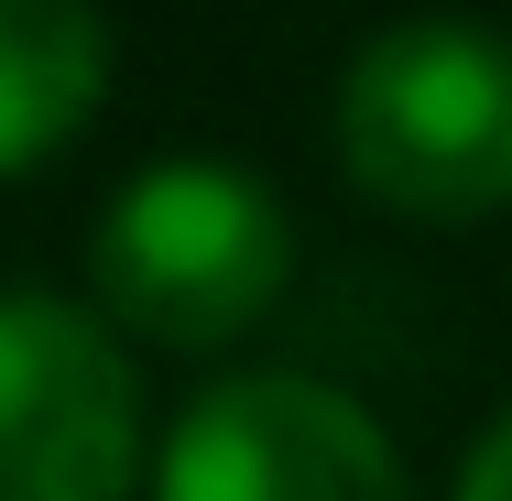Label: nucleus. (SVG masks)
Returning a JSON list of instances; mask_svg holds the SVG:
<instances>
[{"instance_id":"nucleus-2","label":"nucleus","mask_w":512,"mask_h":501,"mask_svg":"<svg viewBox=\"0 0 512 501\" xmlns=\"http://www.w3.org/2000/svg\"><path fill=\"white\" fill-rule=\"evenodd\" d=\"M349 186L425 229H480L512 207V33L425 11L382 22L338 77Z\"/></svg>"},{"instance_id":"nucleus-3","label":"nucleus","mask_w":512,"mask_h":501,"mask_svg":"<svg viewBox=\"0 0 512 501\" xmlns=\"http://www.w3.org/2000/svg\"><path fill=\"white\" fill-rule=\"evenodd\" d=\"M153 501H414V480L360 393L316 371H229L175 414Z\"/></svg>"},{"instance_id":"nucleus-4","label":"nucleus","mask_w":512,"mask_h":501,"mask_svg":"<svg viewBox=\"0 0 512 501\" xmlns=\"http://www.w3.org/2000/svg\"><path fill=\"white\" fill-rule=\"evenodd\" d=\"M142 371L88 305L0 295V501H131Z\"/></svg>"},{"instance_id":"nucleus-6","label":"nucleus","mask_w":512,"mask_h":501,"mask_svg":"<svg viewBox=\"0 0 512 501\" xmlns=\"http://www.w3.org/2000/svg\"><path fill=\"white\" fill-rule=\"evenodd\" d=\"M447 501H512V414L458 458V491H447Z\"/></svg>"},{"instance_id":"nucleus-1","label":"nucleus","mask_w":512,"mask_h":501,"mask_svg":"<svg viewBox=\"0 0 512 501\" xmlns=\"http://www.w3.org/2000/svg\"><path fill=\"white\" fill-rule=\"evenodd\" d=\"M295 284V207L229 153L142 164L88 229V316L153 349H229Z\"/></svg>"},{"instance_id":"nucleus-5","label":"nucleus","mask_w":512,"mask_h":501,"mask_svg":"<svg viewBox=\"0 0 512 501\" xmlns=\"http://www.w3.org/2000/svg\"><path fill=\"white\" fill-rule=\"evenodd\" d=\"M109 99L99 0H0V186L55 164Z\"/></svg>"}]
</instances>
